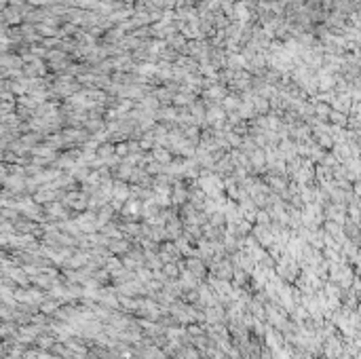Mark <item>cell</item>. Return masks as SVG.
I'll list each match as a JSON object with an SVG mask.
<instances>
[{
    "instance_id": "obj_1",
    "label": "cell",
    "mask_w": 361,
    "mask_h": 359,
    "mask_svg": "<svg viewBox=\"0 0 361 359\" xmlns=\"http://www.w3.org/2000/svg\"><path fill=\"white\" fill-rule=\"evenodd\" d=\"M114 194L121 196V199H125V196H127V186H125V184H116V186H114Z\"/></svg>"
}]
</instances>
